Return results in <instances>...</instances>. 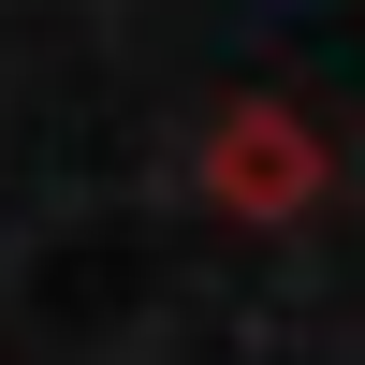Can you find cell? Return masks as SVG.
Wrapping results in <instances>:
<instances>
[{"mask_svg": "<svg viewBox=\"0 0 365 365\" xmlns=\"http://www.w3.org/2000/svg\"><path fill=\"white\" fill-rule=\"evenodd\" d=\"M205 190H220L234 220H292V205L322 190V132H307V117H278V103H234L220 146H205Z\"/></svg>", "mask_w": 365, "mask_h": 365, "instance_id": "6da1fadb", "label": "cell"}]
</instances>
